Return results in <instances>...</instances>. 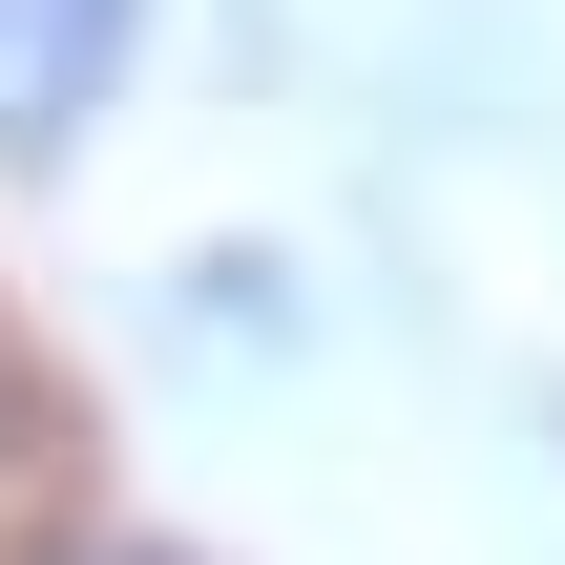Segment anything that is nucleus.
Instances as JSON below:
<instances>
[{"label": "nucleus", "instance_id": "obj_2", "mask_svg": "<svg viewBox=\"0 0 565 565\" xmlns=\"http://www.w3.org/2000/svg\"><path fill=\"white\" fill-rule=\"evenodd\" d=\"M0 565H210V545L147 524V503H105V482H42V503H0Z\"/></svg>", "mask_w": 565, "mask_h": 565}, {"label": "nucleus", "instance_id": "obj_1", "mask_svg": "<svg viewBox=\"0 0 565 565\" xmlns=\"http://www.w3.org/2000/svg\"><path fill=\"white\" fill-rule=\"evenodd\" d=\"M147 63V0H0V168H63Z\"/></svg>", "mask_w": 565, "mask_h": 565}, {"label": "nucleus", "instance_id": "obj_3", "mask_svg": "<svg viewBox=\"0 0 565 565\" xmlns=\"http://www.w3.org/2000/svg\"><path fill=\"white\" fill-rule=\"evenodd\" d=\"M42 482H84V461H63V377H42L21 315H0V503H42Z\"/></svg>", "mask_w": 565, "mask_h": 565}]
</instances>
